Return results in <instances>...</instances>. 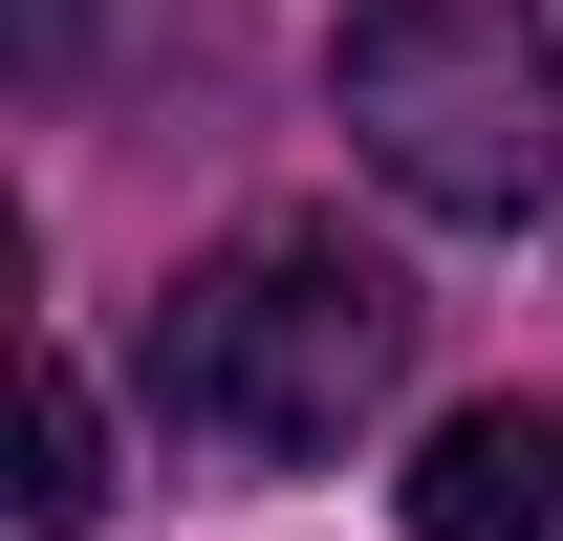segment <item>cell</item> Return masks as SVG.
<instances>
[{"label":"cell","mask_w":563,"mask_h":541,"mask_svg":"<svg viewBox=\"0 0 563 541\" xmlns=\"http://www.w3.org/2000/svg\"><path fill=\"white\" fill-rule=\"evenodd\" d=\"M390 368H412V281L347 217H239L152 325V390L217 455H347V411H390Z\"/></svg>","instance_id":"cell-1"},{"label":"cell","mask_w":563,"mask_h":541,"mask_svg":"<svg viewBox=\"0 0 563 541\" xmlns=\"http://www.w3.org/2000/svg\"><path fill=\"white\" fill-rule=\"evenodd\" d=\"M22 520L44 541L109 520V411H87V368H44V411H22Z\"/></svg>","instance_id":"cell-4"},{"label":"cell","mask_w":563,"mask_h":541,"mask_svg":"<svg viewBox=\"0 0 563 541\" xmlns=\"http://www.w3.org/2000/svg\"><path fill=\"white\" fill-rule=\"evenodd\" d=\"M325 87H347V152L412 217H542L563 196V22L542 0H368Z\"/></svg>","instance_id":"cell-2"},{"label":"cell","mask_w":563,"mask_h":541,"mask_svg":"<svg viewBox=\"0 0 563 541\" xmlns=\"http://www.w3.org/2000/svg\"><path fill=\"white\" fill-rule=\"evenodd\" d=\"M412 541H563V411H433L412 433Z\"/></svg>","instance_id":"cell-3"}]
</instances>
